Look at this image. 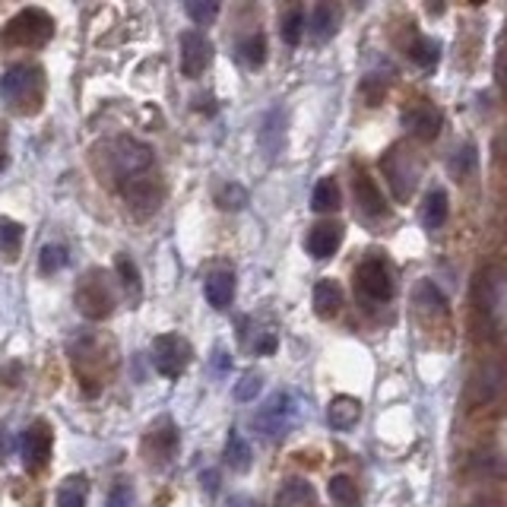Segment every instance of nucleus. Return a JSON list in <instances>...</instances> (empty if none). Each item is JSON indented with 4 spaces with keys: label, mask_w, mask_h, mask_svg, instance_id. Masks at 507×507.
Wrapping results in <instances>:
<instances>
[{
    "label": "nucleus",
    "mask_w": 507,
    "mask_h": 507,
    "mask_svg": "<svg viewBox=\"0 0 507 507\" xmlns=\"http://www.w3.org/2000/svg\"><path fill=\"white\" fill-rule=\"evenodd\" d=\"M105 156L109 159H102V162L109 165V178L118 188H121L124 181H130V178L152 171V162H156L150 146L140 143V140H133V137H118V140H111V143H105Z\"/></svg>",
    "instance_id": "obj_1"
},
{
    "label": "nucleus",
    "mask_w": 507,
    "mask_h": 507,
    "mask_svg": "<svg viewBox=\"0 0 507 507\" xmlns=\"http://www.w3.org/2000/svg\"><path fill=\"white\" fill-rule=\"evenodd\" d=\"M45 92V77L38 67L16 64L0 77V98L16 111H38Z\"/></svg>",
    "instance_id": "obj_2"
},
{
    "label": "nucleus",
    "mask_w": 507,
    "mask_h": 507,
    "mask_svg": "<svg viewBox=\"0 0 507 507\" xmlns=\"http://www.w3.org/2000/svg\"><path fill=\"white\" fill-rule=\"evenodd\" d=\"M504 393H507V362L504 358H485V362L476 365L470 380H466L463 397L472 409H482V406L495 403Z\"/></svg>",
    "instance_id": "obj_3"
},
{
    "label": "nucleus",
    "mask_w": 507,
    "mask_h": 507,
    "mask_svg": "<svg viewBox=\"0 0 507 507\" xmlns=\"http://www.w3.org/2000/svg\"><path fill=\"white\" fill-rule=\"evenodd\" d=\"M295 419H298L295 393L279 390V393H273V397L266 399L264 406H260V412L254 416V429H257L260 438H270V441H276V438H283L285 431L295 425Z\"/></svg>",
    "instance_id": "obj_4"
},
{
    "label": "nucleus",
    "mask_w": 507,
    "mask_h": 507,
    "mask_svg": "<svg viewBox=\"0 0 507 507\" xmlns=\"http://www.w3.org/2000/svg\"><path fill=\"white\" fill-rule=\"evenodd\" d=\"M115 305H118V298H115V289H111V279H109V273L105 270H92L79 279L77 308L83 311V317L102 320L115 311Z\"/></svg>",
    "instance_id": "obj_5"
},
{
    "label": "nucleus",
    "mask_w": 507,
    "mask_h": 507,
    "mask_svg": "<svg viewBox=\"0 0 507 507\" xmlns=\"http://www.w3.org/2000/svg\"><path fill=\"white\" fill-rule=\"evenodd\" d=\"M472 305L482 317H498L507 305V276L498 266H485L472 279Z\"/></svg>",
    "instance_id": "obj_6"
},
{
    "label": "nucleus",
    "mask_w": 507,
    "mask_h": 507,
    "mask_svg": "<svg viewBox=\"0 0 507 507\" xmlns=\"http://www.w3.org/2000/svg\"><path fill=\"white\" fill-rule=\"evenodd\" d=\"M55 23L45 10H23L10 26L4 29V42L10 45H26V48H42L51 42Z\"/></svg>",
    "instance_id": "obj_7"
},
{
    "label": "nucleus",
    "mask_w": 507,
    "mask_h": 507,
    "mask_svg": "<svg viewBox=\"0 0 507 507\" xmlns=\"http://www.w3.org/2000/svg\"><path fill=\"white\" fill-rule=\"evenodd\" d=\"M121 193H124V203L130 206V212H137L140 219L152 216V212L162 206V197H165L162 181H159V178H152L150 171H146V175L130 178V181H124Z\"/></svg>",
    "instance_id": "obj_8"
},
{
    "label": "nucleus",
    "mask_w": 507,
    "mask_h": 507,
    "mask_svg": "<svg viewBox=\"0 0 507 507\" xmlns=\"http://www.w3.org/2000/svg\"><path fill=\"white\" fill-rule=\"evenodd\" d=\"M152 362H156V371L165 378H178L191 362V343L178 333H162L152 343Z\"/></svg>",
    "instance_id": "obj_9"
},
{
    "label": "nucleus",
    "mask_w": 507,
    "mask_h": 507,
    "mask_svg": "<svg viewBox=\"0 0 507 507\" xmlns=\"http://www.w3.org/2000/svg\"><path fill=\"white\" fill-rule=\"evenodd\" d=\"M356 292L365 298V302H390L393 295V279L387 273V266L380 260H365L356 270Z\"/></svg>",
    "instance_id": "obj_10"
},
{
    "label": "nucleus",
    "mask_w": 507,
    "mask_h": 507,
    "mask_svg": "<svg viewBox=\"0 0 507 507\" xmlns=\"http://www.w3.org/2000/svg\"><path fill=\"white\" fill-rule=\"evenodd\" d=\"M178 453V429L171 419H159L150 431L143 435V457L152 466H165Z\"/></svg>",
    "instance_id": "obj_11"
},
{
    "label": "nucleus",
    "mask_w": 507,
    "mask_h": 507,
    "mask_svg": "<svg viewBox=\"0 0 507 507\" xmlns=\"http://www.w3.org/2000/svg\"><path fill=\"white\" fill-rule=\"evenodd\" d=\"M384 175L399 200H409L416 191V159L406 150H390L384 159Z\"/></svg>",
    "instance_id": "obj_12"
},
{
    "label": "nucleus",
    "mask_w": 507,
    "mask_h": 507,
    "mask_svg": "<svg viewBox=\"0 0 507 507\" xmlns=\"http://www.w3.org/2000/svg\"><path fill=\"white\" fill-rule=\"evenodd\" d=\"M212 61V45L210 38L203 36V32L191 29L181 36V73L191 79L203 77V70L210 67Z\"/></svg>",
    "instance_id": "obj_13"
},
{
    "label": "nucleus",
    "mask_w": 507,
    "mask_h": 507,
    "mask_svg": "<svg viewBox=\"0 0 507 507\" xmlns=\"http://www.w3.org/2000/svg\"><path fill=\"white\" fill-rule=\"evenodd\" d=\"M51 444H55V438H51V425L45 422V419L32 422V429L23 435V463L29 466L32 472L42 470L51 457Z\"/></svg>",
    "instance_id": "obj_14"
},
{
    "label": "nucleus",
    "mask_w": 507,
    "mask_h": 507,
    "mask_svg": "<svg viewBox=\"0 0 507 507\" xmlns=\"http://www.w3.org/2000/svg\"><path fill=\"white\" fill-rule=\"evenodd\" d=\"M403 127H406V133H412L416 140H425V143H429V140H435L438 133H441L444 118L431 102H419V105H412V109H406Z\"/></svg>",
    "instance_id": "obj_15"
},
{
    "label": "nucleus",
    "mask_w": 507,
    "mask_h": 507,
    "mask_svg": "<svg viewBox=\"0 0 507 507\" xmlns=\"http://www.w3.org/2000/svg\"><path fill=\"white\" fill-rule=\"evenodd\" d=\"M339 244H343V225H339V222H320V225H315V229L308 232V242H305V248H308L311 257L326 260V257H333V254L339 251Z\"/></svg>",
    "instance_id": "obj_16"
},
{
    "label": "nucleus",
    "mask_w": 507,
    "mask_h": 507,
    "mask_svg": "<svg viewBox=\"0 0 507 507\" xmlns=\"http://www.w3.org/2000/svg\"><path fill=\"white\" fill-rule=\"evenodd\" d=\"M206 302L212 305V308L225 311L232 305V298H235V273L225 270V266H219V270H212L210 276H206Z\"/></svg>",
    "instance_id": "obj_17"
},
{
    "label": "nucleus",
    "mask_w": 507,
    "mask_h": 507,
    "mask_svg": "<svg viewBox=\"0 0 507 507\" xmlns=\"http://www.w3.org/2000/svg\"><path fill=\"white\" fill-rule=\"evenodd\" d=\"M352 191H356V203H358V210H362V216H368V219H384L387 216V200L380 197L378 184L371 181L368 175L358 171Z\"/></svg>",
    "instance_id": "obj_18"
},
{
    "label": "nucleus",
    "mask_w": 507,
    "mask_h": 507,
    "mask_svg": "<svg viewBox=\"0 0 507 507\" xmlns=\"http://www.w3.org/2000/svg\"><path fill=\"white\" fill-rule=\"evenodd\" d=\"M358 416H362V403L356 397H336L326 409V422L336 431H349L358 422Z\"/></svg>",
    "instance_id": "obj_19"
},
{
    "label": "nucleus",
    "mask_w": 507,
    "mask_h": 507,
    "mask_svg": "<svg viewBox=\"0 0 507 507\" xmlns=\"http://www.w3.org/2000/svg\"><path fill=\"white\" fill-rule=\"evenodd\" d=\"M339 29V10L333 4H317L315 16H311V38L317 45H326Z\"/></svg>",
    "instance_id": "obj_20"
},
{
    "label": "nucleus",
    "mask_w": 507,
    "mask_h": 507,
    "mask_svg": "<svg viewBox=\"0 0 507 507\" xmlns=\"http://www.w3.org/2000/svg\"><path fill=\"white\" fill-rule=\"evenodd\" d=\"M343 308V289L333 279H320L315 285V311L320 317H336Z\"/></svg>",
    "instance_id": "obj_21"
},
{
    "label": "nucleus",
    "mask_w": 507,
    "mask_h": 507,
    "mask_svg": "<svg viewBox=\"0 0 507 507\" xmlns=\"http://www.w3.org/2000/svg\"><path fill=\"white\" fill-rule=\"evenodd\" d=\"M447 212H450V200H447V193L441 188L425 193V200H422L425 229H441V225L447 222Z\"/></svg>",
    "instance_id": "obj_22"
},
{
    "label": "nucleus",
    "mask_w": 507,
    "mask_h": 507,
    "mask_svg": "<svg viewBox=\"0 0 507 507\" xmlns=\"http://www.w3.org/2000/svg\"><path fill=\"white\" fill-rule=\"evenodd\" d=\"M339 203H343V193H339V184L333 178H320L315 184V193H311V210L315 212H336Z\"/></svg>",
    "instance_id": "obj_23"
},
{
    "label": "nucleus",
    "mask_w": 507,
    "mask_h": 507,
    "mask_svg": "<svg viewBox=\"0 0 507 507\" xmlns=\"http://www.w3.org/2000/svg\"><path fill=\"white\" fill-rule=\"evenodd\" d=\"M86 495H89L86 476H70V479H64L61 489H57L55 504L57 507H86Z\"/></svg>",
    "instance_id": "obj_24"
},
{
    "label": "nucleus",
    "mask_w": 507,
    "mask_h": 507,
    "mask_svg": "<svg viewBox=\"0 0 507 507\" xmlns=\"http://www.w3.org/2000/svg\"><path fill=\"white\" fill-rule=\"evenodd\" d=\"M283 130H285V115L283 111H270L264 121V130H260V143H264V150L270 152V156H276L279 146H283Z\"/></svg>",
    "instance_id": "obj_25"
},
{
    "label": "nucleus",
    "mask_w": 507,
    "mask_h": 507,
    "mask_svg": "<svg viewBox=\"0 0 507 507\" xmlns=\"http://www.w3.org/2000/svg\"><path fill=\"white\" fill-rule=\"evenodd\" d=\"M238 57H242L244 67L257 70V67L266 61V38H264V32H254V36L244 38V42L238 45Z\"/></svg>",
    "instance_id": "obj_26"
},
{
    "label": "nucleus",
    "mask_w": 507,
    "mask_h": 507,
    "mask_svg": "<svg viewBox=\"0 0 507 507\" xmlns=\"http://www.w3.org/2000/svg\"><path fill=\"white\" fill-rule=\"evenodd\" d=\"M19 244H23V225L13 219H0V251L6 260L19 257Z\"/></svg>",
    "instance_id": "obj_27"
},
{
    "label": "nucleus",
    "mask_w": 507,
    "mask_h": 507,
    "mask_svg": "<svg viewBox=\"0 0 507 507\" xmlns=\"http://www.w3.org/2000/svg\"><path fill=\"white\" fill-rule=\"evenodd\" d=\"M311 498H315V489H311L308 482H302V479H292V482H285V489L279 491L276 507H302V504H308Z\"/></svg>",
    "instance_id": "obj_28"
},
{
    "label": "nucleus",
    "mask_w": 507,
    "mask_h": 507,
    "mask_svg": "<svg viewBox=\"0 0 507 507\" xmlns=\"http://www.w3.org/2000/svg\"><path fill=\"white\" fill-rule=\"evenodd\" d=\"M279 32H283V42L285 45H298L302 42V32H305V13L298 4H292L289 10L283 13V26H279Z\"/></svg>",
    "instance_id": "obj_29"
},
{
    "label": "nucleus",
    "mask_w": 507,
    "mask_h": 507,
    "mask_svg": "<svg viewBox=\"0 0 507 507\" xmlns=\"http://www.w3.org/2000/svg\"><path fill=\"white\" fill-rule=\"evenodd\" d=\"M225 466H232L235 472H244L251 466V447L238 435H232L229 444H225Z\"/></svg>",
    "instance_id": "obj_30"
},
{
    "label": "nucleus",
    "mask_w": 507,
    "mask_h": 507,
    "mask_svg": "<svg viewBox=\"0 0 507 507\" xmlns=\"http://www.w3.org/2000/svg\"><path fill=\"white\" fill-rule=\"evenodd\" d=\"M118 273H121V283H124V292L127 295L137 302L140 298V292H143V279H140V270H137V264H133L130 257H118Z\"/></svg>",
    "instance_id": "obj_31"
},
{
    "label": "nucleus",
    "mask_w": 507,
    "mask_h": 507,
    "mask_svg": "<svg viewBox=\"0 0 507 507\" xmlns=\"http://www.w3.org/2000/svg\"><path fill=\"white\" fill-rule=\"evenodd\" d=\"M409 57L416 61L419 67H425V70H431V67L438 64V57H441V45L431 42V38H416V45H412Z\"/></svg>",
    "instance_id": "obj_32"
},
{
    "label": "nucleus",
    "mask_w": 507,
    "mask_h": 507,
    "mask_svg": "<svg viewBox=\"0 0 507 507\" xmlns=\"http://www.w3.org/2000/svg\"><path fill=\"white\" fill-rule=\"evenodd\" d=\"M330 498H333V502H336L339 507H356V504H358V491H356V485H352V479L333 476V479H330Z\"/></svg>",
    "instance_id": "obj_33"
},
{
    "label": "nucleus",
    "mask_w": 507,
    "mask_h": 507,
    "mask_svg": "<svg viewBox=\"0 0 507 507\" xmlns=\"http://www.w3.org/2000/svg\"><path fill=\"white\" fill-rule=\"evenodd\" d=\"M184 6L197 26H210L219 16V0H184Z\"/></svg>",
    "instance_id": "obj_34"
},
{
    "label": "nucleus",
    "mask_w": 507,
    "mask_h": 507,
    "mask_svg": "<svg viewBox=\"0 0 507 507\" xmlns=\"http://www.w3.org/2000/svg\"><path fill=\"white\" fill-rule=\"evenodd\" d=\"M416 302L422 305V308H429V311H447V298L438 292V285L435 283H419L416 285Z\"/></svg>",
    "instance_id": "obj_35"
},
{
    "label": "nucleus",
    "mask_w": 507,
    "mask_h": 507,
    "mask_svg": "<svg viewBox=\"0 0 507 507\" xmlns=\"http://www.w3.org/2000/svg\"><path fill=\"white\" fill-rule=\"evenodd\" d=\"M260 390H264V378L257 371H244L242 380L235 384V399L238 403H251L254 397H260Z\"/></svg>",
    "instance_id": "obj_36"
},
{
    "label": "nucleus",
    "mask_w": 507,
    "mask_h": 507,
    "mask_svg": "<svg viewBox=\"0 0 507 507\" xmlns=\"http://www.w3.org/2000/svg\"><path fill=\"white\" fill-rule=\"evenodd\" d=\"M216 203L222 206V210H242V206L248 203V191H244L242 184H225V188L216 193Z\"/></svg>",
    "instance_id": "obj_37"
},
{
    "label": "nucleus",
    "mask_w": 507,
    "mask_h": 507,
    "mask_svg": "<svg viewBox=\"0 0 507 507\" xmlns=\"http://www.w3.org/2000/svg\"><path fill=\"white\" fill-rule=\"evenodd\" d=\"M64 264H67V248H61V244H45V251H42V257H38V266H42V273H57V270H64Z\"/></svg>",
    "instance_id": "obj_38"
},
{
    "label": "nucleus",
    "mask_w": 507,
    "mask_h": 507,
    "mask_svg": "<svg viewBox=\"0 0 507 507\" xmlns=\"http://www.w3.org/2000/svg\"><path fill=\"white\" fill-rule=\"evenodd\" d=\"M472 165H476V150H472L470 143H463V146H460L457 156L450 159V171H453V178H463L466 171L472 169Z\"/></svg>",
    "instance_id": "obj_39"
},
{
    "label": "nucleus",
    "mask_w": 507,
    "mask_h": 507,
    "mask_svg": "<svg viewBox=\"0 0 507 507\" xmlns=\"http://www.w3.org/2000/svg\"><path fill=\"white\" fill-rule=\"evenodd\" d=\"M105 507H137V502H133V491L130 485H115V491L109 495V504Z\"/></svg>",
    "instance_id": "obj_40"
},
{
    "label": "nucleus",
    "mask_w": 507,
    "mask_h": 507,
    "mask_svg": "<svg viewBox=\"0 0 507 507\" xmlns=\"http://www.w3.org/2000/svg\"><path fill=\"white\" fill-rule=\"evenodd\" d=\"M276 343L279 339L273 336V333H264V336L254 343V352H257V356H273V352H276Z\"/></svg>",
    "instance_id": "obj_41"
},
{
    "label": "nucleus",
    "mask_w": 507,
    "mask_h": 507,
    "mask_svg": "<svg viewBox=\"0 0 507 507\" xmlns=\"http://www.w3.org/2000/svg\"><path fill=\"white\" fill-rule=\"evenodd\" d=\"M225 507H260V504L254 502V498H248V495H238V498H232Z\"/></svg>",
    "instance_id": "obj_42"
},
{
    "label": "nucleus",
    "mask_w": 507,
    "mask_h": 507,
    "mask_svg": "<svg viewBox=\"0 0 507 507\" xmlns=\"http://www.w3.org/2000/svg\"><path fill=\"white\" fill-rule=\"evenodd\" d=\"M495 73H498V79H502V86H507V51L502 57H498V67H495Z\"/></svg>",
    "instance_id": "obj_43"
},
{
    "label": "nucleus",
    "mask_w": 507,
    "mask_h": 507,
    "mask_svg": "<svg viewBox=\"0 0 507 507\" xmlns=\"http://www.w3.org/2000/svg\"><path fill=\"white\" fill-rule=\"evenodd\" d=\"M495 152H498V156H502V162L507 165V133L502 137V143H495Z\"/></svg>",
    "instance_id": "obj_44"
},
{
    "label": "nucleus",
    "mask_w": 507,
    "mask_h": 507,
    "mask_svg": "<svg viewBox=\"0 0 507 507\" xmlns=\"http://www.w3.org/2000/svg\"><path fill=\"white\" fill-rule=\"evenodd\" d=\"M470 507H498L495 502H476V504H470Z\"/></svg>",
    "instance_id": "obj_45"
}]
</instances>
